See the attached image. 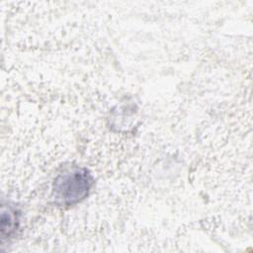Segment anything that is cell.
Listing matches in <instances>:
<instances>
[{"label": "cell", "instance_id": "cell-1", "mask_svg": "<svg viewBox=\"0 0 253 253\" xmlns=\"http://www.w3.org/2000/svg\"><path fill=\"white\" fill-rule=\"evenodd\" d=\"M94 185L88 169L74 166L59 173L52 183V197L60 206H74L83 201Z\"/></svg>", "mask_w": 253, "mask_h": 253}, {"label": "cell", "instance_id": "cell-2", "mask_svg": "<svg viewBox=\"0 0 253 253\" xmlns=\"http://www.w3.org/2000/svg\"><path fill=\"white\" fill-rule=\"evenodd\" d=\"M19 211L12 206H2L1 213V235L2 238H9L19 227Z\"/></svg>", "mask_w": 253, "mask_h": 253}]
</instances>
